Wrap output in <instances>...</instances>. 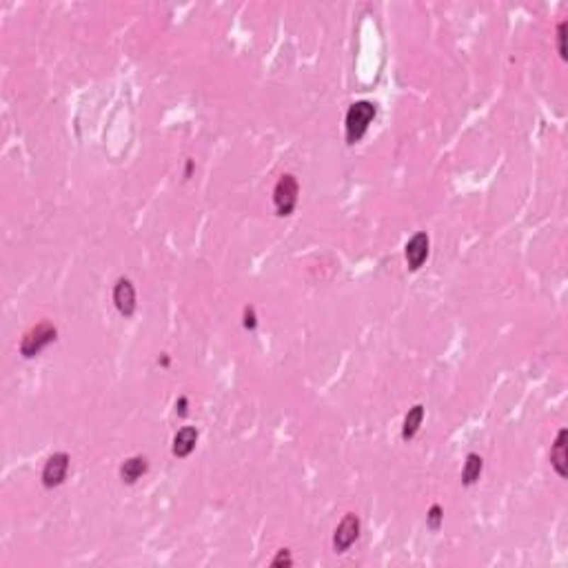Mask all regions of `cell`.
Here are the masks:
<instances>
[{"instance_id": "obj_14", "label": "cell", "mask_w": 568, "mask_h": 568, "mask_svg": "<svg viewBox=\"0 0 568 568\" xmlns=\"http://www.w3.org/2000/svg\"><path fill=\"white\" fill-rule=\"evenodd\" d=\"M566 27H568L566 21H562L557 25V49H560V58L562 60H566Z\"/></svg>"}, {"instance_id": "obj_6", "label": "cell", "mask_w": 568, "mask_h": 568, "mask_svg": "<svg viewBox=\"0 0 568 568\" xmlns=\"http://www.w3.org/2000/svg\"><path fill=\"white\" fill-rule=\"evenodd\" d=\"M428 246H431V240H428V233H424V231H417L415 236L407 242L404 256H407V264H409L411 271H417L426 262Z\"/></svg>"}, {"instance_id": "obj_12", "label": "cell", "mask_w": 568, "mask_h": 568, "mask_svg": "<svg viewBox=\"0 0 568 568\" xmlns=\"http://www.w3.org/2000/svg\"><path fill=\"white\" fill-rule=\"evenodd\" d=\"M484 469V460L477 453H469L464 462V471H462V484L464 487H473V484L479 479Z\"/></svg>"}, {"instance_id": "obj_15", "label": "cell", "mask_w": 568, "mask_h": 568, "mask_svg": "<svg viewBox=\"0 0 568 568\" xmlns=\"http://www.w3.org/2000/svg\"><path fill=\"white\" fill-rule=\"evenodd\" d=\"M244 329H249V331H254L256 326H258V320H256V309L254 307H246L244 309Z\"/></svg>"}, {"instance_id": "obj_5", "label": "cell", "mask_w": 568, "mask_h": 568, "mask_svg": "<svg viewBox=\"0 0 568 568\" xmlns=\"http://www.w3.org/2000/svg\"><path fill=\"white\" fill-rule=\"evenodd\" d=\"M69 455L67 453H54L45 462V469H42V487L45 489H56L64 482L67 477V471H69Z\"/></svg>"}, {"instance_id": "obj_2", "label": "cell", "mask_w": 568, "mask_h": 568, "mask_svg": "<svg viewBox=\"0 0 568 568\" xmlns=\"http://www.w3.org/2000/svg\"><path fill=\"white\" fill-rule=\"evenodd\" d=\"M297 195H300V185L295 176L291 174H284L278 185L273 189V207H276V213L282 215V218H287V215L293 213L295 205H297Z\"/></svg>"}, {"instance_id": "obj_7", "label": "cell", "mask_w": 568, "mask_h": 568, "mask_svg": "<svg viewBox=\"0 0 568 568\" xmlns=\"http://www.w3.org/2000/svg\"><path fill=\"white\" fill-rule=\"evenodd\" d=\"M113 305L115 309H118V313L123 317H131L133 313H136V289H133V284L131 280L127 278H120L118 282H115V287H113Z\"/></svg>"}, {"instance_id": "obj_17", "label": "cell", "mask_w": 568, "mask_h": 568, "mask_svg": "<svg viewBox=\"0 0 568 568\" xmlns=\"http://www.w3.org/2000/svg\"><path fill=\"white\" fill-rule=\"evenodd\" d=\"M187 407H189V399H187L185 395H182V397L178 399V402H176V411H178L180 417H185V415H187Z\"/></svg>"}, {"instance_id": "obj_3", "label": "cell", "mask_w": 568, "mask_h": 568, "mask_svg": "<svg viewBox=\"0 0 568 568\" xmlns=\"http://www.w3.org/2000/svg\"><path fill=\"white\" fill-rule=\"evenodd\" d=\"M56 336H58V331H56V326L52 322H40V324H36L33 329H29L25 333L23 342H21V353H23V358L38 356L45 346L56 342Z\"/></svg>"}, {"instance_id": "obj_11", "label": "cell", "mask_w": 568, "mask_h": 568, "mask_svg": "<svg viewBox=\"0 0 568 568\" xmlns=\"http://www.w3.org/2000/svg\"><path fill=\"white\" fill-rule=\"evenodd\" d=\"M424 422V407L422 404H415L413 409H409L407 417H404V424H402V440L409 442L417 436V431H420Z\"/></svg>"}, {"instance_id": "obj_10", "label": "cell", "mask_w": 568, "mask_h": 568, "mask_svg": "<svg viewBox=\"0 0 568 568\" xmlns=\"http://www.w3.org/2000/svg\"><path fill=\"white\" fill-rule=\"evenodd\" d=\"M147 469H149L147 458H142V455L129 458V460H125L123 466H120V477H123L125 484H136V482L147 473Z\"/></svg>"}, {"instance_id": "obj_16", "label": "cell", "mask_w": 568, "mask_h": 568, "mask_svg": "<svg viewBox=\"0 0 568 568\" xmlns=\"http://www.w3.org/2000/svg\"><path fill=\"white\" fill-rule=\"evenodd\" d=\"M271 564H273V566H282V564H284V566H291V564H293V560H291V555H289V550H284V548H282L280 553L276 555V560H273Z\"/></svg>"}, {"instance_id": "obj_13", "label": "cell", "mask_w": 568, "mask_h": 568, "mask_svg": "<svg viewBox=\"0 0 568 568\" xmlns=\"http://www.w3.org/2000/svg\"><path fill=\"white\" fill-rule=\"evenodd\" d=\"M442 520H444V515H442V506L440 504H433L428 515H426V524L433 528V530H440L442 526Z\"/></svg>"}, {"instance_id": "obj_1", "label": "cell", "mask_w": 568, "mask_h": 568, "mask_svg": "<svg viewBox=\"0 0 568 568\" xmlns=\"http://www.w3.org/2000/svg\"><path fill=\"white\" fill-rule=\"evenodd\" d=\"M377 113V107L369 100H358L348 107L346 118H344V131H346V142L356 144L364 138V133L369 131V125L373 123Z\"/></svg>"}, {"instance_id": "obj_9", "label": "cell", "mask_w": 568, "mask_h": 568, "mask_svg": "<svg viewBox=\"0 0 568 568\" xmlns=\"http://www.w3.org/2000/svg\"><path fill=\"white\" fill-rule=\"evenodd\" d=\"M198 442V428L195 426H182L174 438V455L176 458H189Z\"/></svg>"}, {"instance_id": "obj_8", "label": "cell", "mask_w": 568, "mask_h": 568, "mask_svg": "<svg viewBox=\"0 0 568 568\" xmlns=\"http://www.w3.org/2000/svg\"><path fill=\"white\" fill-rule=\"evenodd\" d=\"M566 438H568V431L562 428L557 433V438L553 442V448H550V464H553V469L560 477H566L568 475V444H566Z\"/></svg>"}, {"instance_id": "obj_4", "label": "cell", "mask_w": 568, "mask_h": 568, "mask_svg": "<svg viewBox=\"0 0 568 568\" xmlns=\"http://www.w3.org/2000/svg\"><path fill=\"white\" fill-rule=\"evenodd\" d=\"M360 535V520L356 513H346L342 517V522L336 528V535H333V548L336 553H346Z\"/></svg>"}]
</instances>
